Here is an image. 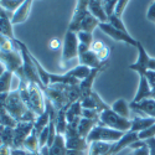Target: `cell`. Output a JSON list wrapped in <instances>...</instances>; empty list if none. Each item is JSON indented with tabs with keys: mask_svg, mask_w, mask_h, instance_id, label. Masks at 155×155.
I'll return each mask as SVG.
<instances>
[{
	"mask_svg": "<svg viewBox=\"0 0 155 155\" xmlns=\"http://www.w3.org/2000/svg\"><path fill=\"white\" fill-rule=\"evenodd\" d=\"M19 91L21 99L28 106L29 109L35 112L37 115H41L46 109V96L41 87L28 81L19 80Z\"/></svg>",
	"mask_w": 155,
	"mask_h": 155,
	"instance_id": "obj_1",
	"label": "cell"
},
{
	"mask_svg": "<svg viewBox=\"0 0 155 155\" xmlns=\"http://www.w3.org/2000/svg\"><path fill=\"white\" fill-rule=\"evenodd\" d=\"M18 50L20 51V54L22 56V72L25 74V78L28 80V82H31V83H36L41 87V89L44 91L45 87L38 77V73H37V68H36V64L32 60V54L29 51L28 46L25 45L24 42H21L20 40L15 38L14 40Z\"/></svg>",
	"mask_w": 155,
	"mask_h": 155,
	"instance_id": "obj_2",
	"label": "cell"
},
{
	"mask_svg": "<svg viewBox=\"0 0 155 155\" xmlns=\"http://www.w3.org/2000/svg\"><path fill=\"white\" fill-rule=\"evenodd\" d=\"M99 125L108 127L114 130H118L122 133H128L132 128V120L123 118L120 115H118L115 112H113L110 108L107 110H103L99 114Z\"/></svg>",
	"mask_w": 155,
	"mask_h": 155,
	"instance_id": "obj_3",
	"label": "cell"
},
{
	"mask_svg": "<svg viewBox=\"0 0 155 155\" xmlns=\"http://www.w3.org/2000/svg\"><path fill=\"white\" fill-rule=\"evenodd\" d=\"M125 133H122V132H118V130H114V129H110L108 127H103V125H99L97 124L91 133L88 134L87 137V143L91 144V143H94V141H102V143H110V144H114L119 141L123 135Z\"/></svg>",
	"mask_w": 155,
	"mask_h": 155,
	"instance_id": "obj_4",
	"label": "cell"
},
{
	"mask_svg": "<svg viewBox=\"0 0 155 155\" xmlns=\"http://www.w3.org/2000/svg\"><path fill=\"white\" fill-rule=\"evenodd\" d=\"M82 118V117H81ZM81 118H77L72 123H68V127L64 133V140H66L67 150H77V151H86L88 150V143L84 138H82L77 130V127L81 120Z\"/></svg>",
	"mask_w": 155,
	"mask_h": 155,
	"instance_id": "obj_5",
	"label": "cell"
},
{
	"mask_svg": "<svg viewBox=\"0 0 155 155\" xmlns=\"http://www.w3.org/2000/svg\"><path fill=\"white\" fill-rule=\"evenodd\" d=\"M5 109L8 110V113H9L18 123L21 122V119H22V117L25 115V113L29 110L28 106L25 104L24 101L21 99L19 88L14 89V91H11V92L9 93L8 99H6V102H5Z\"/></svg>",
	"mask_w": 155,
	"mask_h": 155,
	"instance_id": "obj_6",
	"label": "cell"
},
{
	"mask_svg": "<svg viewBox=\"0 0 155 155\" xmlns=\"http://www.w3.org/2000/svg\"><path fill=\"white\" fill-rule=\"evenodd\" d=\"M78 38L77 34L72 31H66L63 37V46H62V52H61V63H66L70 60L78 58Z\"/></svg>",
	"mask_w": 155,
	"mask_h": 155,
	"instance_id": "obj_7",
	"label": "cell"
},
{
	"mask_svg": "<svg viewBox=\"0 0 155 155\" xmlns=\"http://www.w3.org/2000/svg\"><path fill=\"white\" fill-rule=\"evenodd\" d=\"M0 62L5 66L6 71L15 74L22 67V56L18 48L11 51H2L0 52Z\"/></svg>",
	"mask_w": 155,
	"mask_h": 155,
	"instance_id": "obj_8",
	"label": "cell"
},
{
	"mask_svg": "<svg viewBox=\"0 0 155 155\" xmlns=\"http://www.w3.org/2000/svg\"><path fill=\"white\" fill-rule=\"evenodd\" d=\"M103 32H104L106 35H108L109 37H112L113 40L115 41H119V42H125L128 45H130V46H134L137 47L138 42L135 38L129 34V32H123L120 30H117V29H114L110 24L108 22H104V24H99V26H98Z\"/></svg>",
	"mask_w": 155,
	"mask_h": 155,
	"instance_id": "obj_9",
	"label": "cell"
},
{
	"mask_svg": "<svg viewBox=\"0 0 155 155\" xmlns=\"http://www.w3.org/2000/svg\"><path fill=\"white\" fill-rule=\"evenodd\" d=\"M34 129V123L19 122L14 128V141H12V149H22L26 138L31 134Z\"/></svg>",
	"mask_w": 155,
	"mask_h": 155,
	"instance_id": "obj_10",
	"label": "cell"
},
{
	"mask_svg": "<svg viewBox=\"0 0 155 155\" xmlns=\"http://www.w3.org/2000/svg\"><path fill=\"white\" fill-rule=\"evenodd\" d=\"M87 14H88V0H80V2H77L67 30L72 31V32H76V34L78 32L80 24L82 22V20L84 19V16Z\"/></svg>",
	"mask_w": 155,
	"mask_h": 155,
	"instance_id": "obj_11",
	"label": "cell"
},
{
	"mask_svg": "<svg viewBox=\"0 0 155 155\" xmlns=\"http://www.w3.org/2000/svg\"><path fill=\"white\" fill-rule=\"evenodd\" d=\"M137 48H138V58L133 64L129 66V68L137 72L139 76H145V73L148 72V62L150 60V56L148 55L141 42H138Z\"/></svg>",
	"mask_w": 155,
	"mask_h": 155,
	"instance_id": "obj_12",
	"label": "cell"
},
{
	"mask_svg": "<svg viewBox=\"0 0 155 155\" xmlns=\"http://www.w3.org/2000/svg\"><path fill=\"white\" fill-rule=\"evenodd\" d=\"M129 107H130L132 110H134L137 113V115L151 117L155 119V99L154 98L144 99V101H140L138 103L130 102L129 103Z\"/></svg>",
	"mask_w": 155,
	"mask_h": 155,
	"instance_id": "obj_13",
	"label": "cell"
},
{
	"mask_svg": "<svg viewBox=\"0 0 155 155\" xmlns=\"http://www.w3.org/2000/svg\"><path fill=\"white\" fill-rule=\"evenodd\" d=\"M81 104L83 109H94L97 110L99 114L103 110H107L110 108V106H108L107 103L103 102V99L99 97V94L97 92H92L88 97H84L81 99Z\"/></svg>",
	"mask_w": 155,
	"mask_h": 155,
	"instance_id": "obj_14",
	"label": "cell"
},
{
	"mask_svg": "<svg viewBox=\"0 0 155 155\" xmlns=\"http://www.w3.org/2000/svg\"><path fill=\"white\" fill-rule=\"evenodd\" d=\"M149 98H153V89L150 87V83L148 82L145 76H139V86L137 89V94L132 102L138 103L140 101L149 99Z\"/></svg>",
	"mask_w": 155,
	"mask_h": 155,
	"instance_id": "obj_15",
	"label": "cell"
},
{
	"mask_svg": "<svg viewBox=\"0 0 155 155\" xmlns=\"http://www.w3.org/2000/svg\"><path fill=\"white\" fill-rule=\"evenodd\" d=\"M78 62L80 64H83V66H87L91 70L93 68H102V67H106V63H102L97 55L93 52L92 50H88L87 52L80 54L78 55Z\"/></svg>",
	"mask_w": 155,
	"mask_h": 155,
	"instance_id": "obj_16",
	"label": "cell"
},
{
	"mask_svg": "<svg viewBox=\"0 0 155 155\" xmlns=\"http://www.w3.org/2000/svg\"><path fill=\"white\" fill-rule=\"evenodd\" d=\"M31 6H32V2L30 0H25V2L21 4V6L12 12V16L10 19L11 24L12 25H16V24H21V22H25L28 20L29 15H30V10H31Z\"/></svg>",
	"mask_w": 155,
	"mask_h": 155,
	"instance_id": "obj_17",
	"label": "cell"
},
{
	"mask_svg": "<svg viewBox=\"0 0 155 155\" xmlns=\"http://www.w3.org/2000/svg\"><path fill=\"white\" fill-rule=\"evenodd\" d=\"M132 120V128L129 132H134V133H140L145 130L147 128L151 127L153 124H155V119L151 117H144V115H134L133 118H130Z\"/></svg>",
	"mask_w": 155,
	"mask_h": 155,
	"instance_id": "obj_18",
	"label": "cell"
},
{
	"mask_svg": "<svg viewBox=\"0 0 155 155\" xmlns=\"http://www.w3.org/2000/svg\"><path fill=\"white\" fill-rule=\"evenodd\" d=\"M106 67H102V68H93L91 71V73H89V76L87 77V78H84L83 81L80 82V89H81V93H82V98L84 97H88L89 94H91L93 92L92 89V86H93V82L96 80V77L98 76V73L101 71H103Z\"/></svg>",
	"mask_w": 155,
	"mask_h": 155,
	"instance_id": "obj_19",
	"label": "cell"
},
{
	"mask_svg": "<svg viewBox=\"0 0 155 155\" xmlns=\"http://www.w3.org/2000/svg\"><path fill=\"white\" fill-rule=\"evenodd\" d=\"M88 11L91 12V15L94 16L101 24L108 22V16L106 14L104 9H103V4L99 0H89L88 2Z\"/></svg>",
	"mask_w": 155,
	"mask_h": 155,
	"instance_id": "obj_20",
	"label": "cell"
},
{
	"mask_svg": "<svg viewBox=\"0 0 155 155\" xmlns=\"http://www.w3.org/2000/svg\"><path fill=\"white\" fill-rule=\"evenodd\" d=\"M51 84H64V86H80V82L77 78L70 76L68 73H50Z\"/></svg>",
	"mask_w": 155,
	"mask_h": 155,
	"instance_id": "obj_21",
	"label": "cell"
},
{
	"mask_svg": "<svg viewBox=\"0 0 155 155\" xmlns=\"http://www.w3.org/2000/svg\"><path fill=\"white\" fill-rule=\"evenodd\" d=\"M8 12V11H6ZM11 14L8 12L4 16L0 18V36L6 37L9 40H15V36H14V30H12V24L10 21L11 19Z\"/></svg>",
	"mask_w": 155,
	"mask_h": 155,
	"instance_id": "obj_22",
	"label": "cell"
},
{
	"mask_svg": "<svg viewBox=\"0 0 155 155\" xmlns=\"http://www.w3.org/2000/svg\"><path fill=\"white\" fill-rule=\"evenodd\" d=\"M67 148H66V140L64 135L57 134L55 138L54 144L48 148V155H67Z\"/></svg>",
	"mask_w": 155,
	"mask_h": 155,
	"instance_id": "obj_23",
	"label": "cell"
},
{
	"mask_svg": "<svg viewBox=\"0 0 155 155\" xmlns=\"http://www.w3.org/2000/svg\"><path fill=\"white\" fill-rule=\"evenodd\" d=\"M110 109L113 112H115L118 115H120V117L130 119V107H129V104L124 98H119V99L115 101L110 106Z\"/></svg>",
	"mask_w": 155,
	"mask_h": 155,
	"instance_id": "obj_24",
	"label": "cell"
},
{
	"mask_svg": "<svg viewBox=\"0 0 155 155\" xmlns=\"http://www.w3.org/2000/svg\"><path fill=\"white\" fill-rule=\"evenodd\" d=\"M99 24H101V22H99L94 16H92V15H91V12L88 11V14L84 16V19L82 20V22L80 24V26H78V32H80V31H84V32L92 34L93 30H94L96 28L99 26Z\"/></svg>",
	"mask_w": 155,
	"mask_h": 155,
	"instance_id": "obj_25",
	"label": "cell"
},
{
	"mask_svg": "<svg viewBox=\"0 0 155 155\" xmlns=\"http://www.w3.org/2000/svg\"><path fill=\"white\" fill-rule=\"evenodd\" d=\"M98 122L99 120H97V119H87V118H83L82 117L81 120H80V123H78V127H77V130H78L80 135L82 138L87 139L88 134L91 133L92 129L98 124Z\"/></svg>",
	"mask_w": 155,
	"mask_h": 155,
	"instance_id": "obj_26",
	"label": "cell"
},
{
	"mask_svg": "<svg viewBox=\"0 0 155 155\" xmlns=\"http://www.w3.org/2000/svg\"><path fill=\"white\" fill-rule=\"evenodd\" d=\"M113 144L110 143H102V141H94L88 144V155H106Z\"/></svg>",
	"mask_w": 155,
	"mask_h": 155,
	"instance_id": "obj_27",
	"label": "cell"
},
{
	"mask_svg": "<svg viewBox=\"0 0 155 155\" xmlns=\"http://www.w3.org/2000/svg\"><path fill=\"white\" fill-rule=\"evenodd\" d=\"M22 149L26 150L29 153H37L40 150V143H38V134L35 132V129H32L31 134L26 138L25 143L22 145Z\"/></svg>",
	"mask_w": 155,
	"mask_h": 155,
	"instance_id": "obj_28",
	"label": "cell"
},
{
	"mask_svg": "<svg viewBox=\"0 0 155 155\" xmlns=\"http://www.w3.org/2000/svg\"><path fill=\"white\" fill-rule=\"evenodd\" d=\"M82 104H81V101L73 103L71 104L67 110H66V118H67V122L68 123H72L73 120H76L77 118H81L82 117Z\"/></svg>",
	"mask_w": 155,
	"mask_h": 155,
	"instance_id": "obj_29",
	"label": "cell"
},
{
	"mask_svg": "<svg viewBox=\"0 0 155 155\" xmlns=\"http://www.w3.org/2000/svg\"><path fill=\"white\" fill-rule=\"evenodd\" d=\"M91 68L87 67V66H83V64H77L76 67L71 68L70 71H67L66 73H68L70 76L74 77V78H77L78 81H83L84 78H87V77L89 76V73H91Z\"/></svg>",
	"mask_w": 155,
	"mask_h": 155,
	"instance_id": "obj_30",
	"label": "cell"
},
{
	"mask_svg": "<svg viewBox=\"0 0 155 155\" xmlns=\"http://www.w3.org/2000/svg\"><path fill=\"white\" fill-rule=\"evenodd\" d=\"M12 78L14 73L6 71L2 77H0V94L3 93H10L12 89Z\"/></svg>",
	"mask_w": 155,
	"mask_h": 155,
	"instance_id": "obj_31",
	"label": "cell"
},
{
	"mask_svg": "<svg viewBox=\"0 0 155 155\" xmlns=\"http://www.w3.org/2000/svg\"><path fill=\"white\" fill-rule=\"evenodd\" d=\"M0 141L12 149V141H14V128L0 125Z\"/></svg>",
	"mask_w": 155,
	"mask_h": 155,
	"instance_id": "obj_32",
	"label": "cell"
},
{
	"mask_svg": "<svg viewBox=\"0 0 155 155\" xmlns=\"http://www.w3.org/2000/svg\"><path fill=\"white\" fill-rule=\"evenodd\" d=\"M55 125H56L57 134L64 135V133H66V129L68 127V122H67V118H66V110H64V109L58 110L56 120H55Z\"/></svg>",
	"mask_w": 155,
	"mask_h": 155,
	"instance_id": "obj_33",
	"label": "cell"
},
{
	"mask_svg": "<svg viewBox=\"0 0 155 155\" xmlns=\"http://www.w3.org/2000/svg\"><path fill=\"white\" fill-rule=\"evenodd\" d=\"M48 124H50V112L46 108L45 112L41 115H38L37 117V119H36V122L34 124V129H35V132L37 134H40L46 127H48Z\"/></svg>",
	"mask_w": 155,
	"mask_h": 155,
	"instance_id": "obj_34",
	"label": "cell"
},
{
	"mask_svg": "<svg viewBox=\"0 0 155 155\" xmlns=\"http://www.w3.org/2000/svg\"><path fill=\"white\" fill-rule=\"evenodd\" d=\"M32 60H34V62H35V64H36L38 77H40V80H41V82H42L44 87H45V88H46V87H48V86L51 84V81H50V72H47V71L42 67V64L37 61V58H36L34 55H32Z\"/></svg>",
	"mask_w": 155,
	"mask_h": 155,
	"instance_id": "obj_35",
	"label": "cell"
},
{
	"mask_svg": "<svg viewBox=\"0 0 155 155\" xmlns=\"http://www.w3.org/2000/svg\"><path fill=\"white\" fill-rule=\"evenodd\" d=\"M0 125L9 128H15L18 125V122L8 113L5 107H0Z\"/></svg>",
	"mask_w": 155,
	"mask_h": 155,
	"instance_id": "obj_36",
	"label": "cell"
},
{
	"mask_svg": "<svg viewBox=\"0 0 155 155\" xmlns=\"http://www.w3.org/2000/svg\"><path fill=\"white\" fill-rule=\"evenodd\" d=\"M22 3L24 2H21V0H2V2H0V5H2V8L5 11L10 12V14L12 15V12L16 11L21 6Z\"/></svg>",
	"mask_w": 155,
	"mask_h": 155,
	"instance_id": "obj_37",
	"label": "cell"
},
{
	"mask_svg": "<svg viewBox=\"0 0 155 155\" xmlns=\"http://www.w3.org/2000/svg\"><path fill=\"white\" fill-rule=\"evenodd\" d=\"M108 24H110L114 29L120 30V31H123V32H128V30H127V28H125V25H124L122 18H118L117 15H112L110 18H108Z\"/></svg>",
	"mask_w": 155,
	"mask_h": 155,
	"instance_id": "obj_38",
	"label": "cell"
},
{
	"mask_svg": "<svg viewBox=\"0 0 155 155\" xmlns=\"http://www.w3.org/2000/svg\"><path fill=\"white\" fill-rule=\"evenodd\" d=\"M77 38H78V42L80 44L87 45L89 47H91L92 44H93V35L89 34V32H84V31L77 32Z\"/></svg>",
	"mask_w": 155,
	"mask_h": 155,
	"instance_id": "obj_39",
	"label": "cell"
},
{
	"mask_svg": "<svg viewBox=\"0 0 155 155\" xmlns=\"http://www.w3.org/2000/svg\"><path fill=\"white\" fill-rule=\"evenodd\" d=\"M117 3H118L117 0H107V2H102L103 9H104L108 18L114 15V10H115V6H117Z\"/></svg>",
	"mask_w": 155,
	"mask_h": 155,
	"instance_id": "obj_40",
	"label": "cell"
},
{
	"mask_svg": "<svg viewBox=\"0 0 155 155\" xmlns=\"http://www.w3.org/2000/svg\"><path fill=\"white\" fill-rule=\"evenodd\" d=\"M138 138H139V140H144V141L150 139V138H155V124L147 128L145 130L138 133Z\"/></svg>",
	"mask_w": 155,
	"mask_h": 155,
	"instance_id": "obj_41",
	"label": "cell"
},
{
	"mask_svg": "<svg viewBox=\"0 0 155 155\" xmlns=\"http://www.w3.org/2000/svg\"><path fill=\"white\" fill-rule=\"evenodd\" d=\"M48 137H50V128L46 127L44 130L38 134V143H40V149L47 145V141H48Z\"/></svg>",
	"mask_w": 155,
	"mask_h": 155,
	"instance_id": "obj_42",
	"label": "cell"
},
{
	"mask_svg": "<svg viewBox=\"0 0 155 155\" xmlns=\"http://www.w3.org/2000/svg\"><path fill=\"white\" fill-rule=\"evenodd\" d=\"M128 0H119L117 3V6H115V10H114V15H117L118 18H122L123 12L125 10V8L128 6Z\"/></svg>",
	"mask_w": 155,
	"mask_h": 155,
	"instance_id": "obj_43",
	"label": "cell"
},
{
	"mask_svg": "<svg viewBox=\"0 0 155 155\" xmlns=\"http://www.w3.org/2000/svg\"><path fill=\"white\" fill-rule=\"evenodd\" d=\"M97 55V57H98V60L102 62V63H106V61L108 60V57H109V55H110V48L108 47V46H104L103 47L98 54H96Z\"/></svg>",
	"mask_w": 155,
	"mask_h": 155,
	"instance_id": "obj_44",
	"label": "cell"
},
{
	"mask_svg": "<svg viewBox=\"0 0 155 155\" xmlns=\"http://www.w3.org/2000/svg\"><path fill=\"white\" fill-rule=\"evenodd\" d=\"M130 153H132V155H150V149H149L147 141H145V144L143 147H140L135 150H132Z\"/></svg>",
	"mask_w": 155,
	"mask_h": 155,
	"instance_id": "obj_45",
	"label": "cell"
},
{
	"mask_svg": "<svg viewBox=\"0 0 155 155\" xmlns=\"http://www.w3.org/2000/svg\"><path fill=\"white\" fill-rule=\"evenodd\" d=\"M147 19L151 22H155V2L153 4H150L148 12H147Z\"/></svg>",
	"mask_w": 155,
	"mask_h": 155,
	"instance_id": "obj_46",
	"label": "cell"
},
{
	"mask_svg": "<svg viewBox=\"0 0 155 155\" xmlns=\"http://www.w3.org/2000/svg\"><path fill=\"white\" fill-rule=\"evenodd\" d=\"M145 77H147L148 82L150 83V87H151L153 92H154V91H155V72H153V71H148V72L145 73Z\"/></svg>",
	"mask_w": 155,
	"mask_h": 155,
	"instance_id": "obj_47",
	"label": "cell"
},
{
	"mask_svg": "<svg viewBox=\"0 0 155 155\" xmlns=\"http://www.w3.org/2000/svg\"><path fill=\"white\" fill-rule=\"evenodd\" d=\"M50 48L51 50H58L60 47H61V45H62V42L60 41V38H57V37H55V38H51L50 40Z\"/></svg>",
	"mask_w": 155,
	"mask_h": 155,
	"instance_id": "obj_48",
	"label": "cell"
},
{
	"mask_svg": "<svg viewBox=\"0 0 155 155\" xmlns=\"http://www.w3.org/2000/svg\"><path fill=\"white\" fill-rule=\"evenodd\" d=\"M104 46H106V45L103 44L102 41H93V44H92V46H91V50L93 51L94 54H98Z\"/></svg>",
	"mask_w": 155,
	"mask_h": 155,
	"instance_id": "obj_49",
	"label": "cell"
},
{
	"mask_svg": "<svg viewBox=\"0 0 155 155\" xmlns=\"http://www.w3.org/2000/svg\"><path fill=\"white\" fill-rule=\"evenodd\" d=\"M145 141H147V144L150 149V155H155V138H150Z\"/></svg>",
	"mask_w": 155,
	"mask_h": 155,
	"instance_id": "obj_50",
	"label": "cell"
},
{
	"mask_svg": "<svg viewBox=\"0 0 155 155\" xmlns=\"http://www.w3.org/2000/svg\"><path fill=\"white\" fill-rule=\"evenodd\" d=\"M148 71L155 72V58H153V57H150V60L148 62Z\"/></svg>",
	"mask_w": 155,
	"mask_h": 155,
	"instance_id": "obj_51",
	"label": "cell"
},
{
	"mask_svg": "<svg viewBox=\"0 0 155 155\" xmlns=\"http://www.w3.org/2000/svg\"><path fill=\"white\" fill-rule=\"evenodd\" d=\"M6 72V68H5V66H4V64L2 63V62H0V77H2L4 73Z\"/></svg>",
	"mask_w": 155,
	"mask_h": 155,
	"instance_id": "obj_52",
	"label": "cell"
},
{
	"mask_svg": "<svg viewBox=\"0 0 155 155\" xmlns=\"http://www.w3.org/2000/svg\"><path fill=\"white\" fill-rule=\"evenodd\" d=\"M5 14H8V12H6V11H5V10L2 8V5H0V18H2V16H4Z\"/></svg>",
	"mask_w": 155,
	"mask_h": 155,
	"instance_id": "obj_53",
	"label": "cell"
},
{
	"mask_svg": "<svg viewBox=\"0 0 155 155\" xmlns=\"http://www.w3.org/2000/svg\"><path fill=\"white\" fill-rule=\"evenodd\" d=\"M153 98H154V99H155V91H154V92H153Z\"/></svg>",
	"mask_w": 155,
	"mask_h": 155,
	"instance_id": "obj_54",
	"label": "cell"
},
{
	"mask_svg": "<svg viewBox=\"0 0 155 155\" xmlns=\"http://www.w3.org/2000/svg\"><path fill=\"white\" fill-rule=\"evenodd\" d=\"M127 155H132V153H129V154H127Z\"/></svg>",
	"mask_w": 155,
	"mask_h": 155,
	"instance_id": "obj_55",
	"label": "cell"
},
{
	"mask_svg": "<svg viewBox=\"0 0 155 155\" xmlns=\"http://www.w3.org/2000/svg\"><path fill=\"white\" fill-rule=\"evenodd\" d=\"M0 52H2V50H0Z\"/></svg>",
	"mask_w": 155,
	"mask_h": 155,
	"instance_id": "obj_56",
	"label": "cell"
}]
</instances>
